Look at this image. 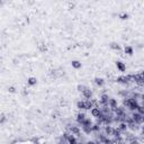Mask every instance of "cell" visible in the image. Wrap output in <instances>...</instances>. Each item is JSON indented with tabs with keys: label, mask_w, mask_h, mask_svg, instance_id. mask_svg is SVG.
Returning a JSON list of instances; mask_svg holds the SVG:
<instances>
[{
	"label": "cell",
	"mask_w": 144,
	"mask_h": 144,
	"mask_svg": "<svg viewBox=\"0 0 144 144\" xmlns=\"http://www.w3.org/2000/svg\"><path fill=\"white\" fill-rule=\"evenodd\" d=\"M128 14H121V15H119V18L121 19H123V20H126V19H128Z\"/></svg>",
	"instance_id": "d4e9b609"
},
{
	"label": "cell",
	"mask_w": 144,
	"mask_h": 144,
	"mask_svg": "<svg viewBox=\"0 0 144 144\" xmlns=\"http://www.w3.org/2000/svg\"><path fill=\"white\" fill-rule=\"evenodd\" d=\"M95 83L98 86V87H102V86L105 84V80L101 78H96L95 79Z\"/></svg>",
	"instance_id": "9a60e30c"
},
{
	"label": "cell",
	"mask_w": 144,
	"mask_h": 144,
	"mask_svg": "<svg viewBox=\"0 0 144 144\" xmlns=\"http://www.w3.org/2000/svg\"><path fill=\"white\" fill-rule=\"evenodd\" d=\"M77 108L79 109V110H84V101L83 100H80L77 102Z\"/></svg>",
	"instance_id": "e0dca14e"
},
{
	"label": "cell",
	"mask_w": 144,
	"mask_h": 144,
	"mask_svg": "<svg viewBox=\"0 0 144 144\" xmlns=\"http://www.w3.org/2000/svg\"><path fill=\"white\" fill-rule=\"evenodd\" d=\"M138 113H139V114H141L142 116H144V106H139Z\"/></svg>",
	"instance_id": "cb8c5ba5"
},
{
	"label": "cell",
	"mask_w": 144,
	"mask_h": 144,
	"mask_svg": "<svg viewBox=\"0 0 144 144\" xmlns=\"http://www.w3.org/2000/svg\"><path fill=\"white\" fill-rule=\"evenodd\" d=\"M82 97L84 98V100H87V99H92V90L90 88L87 87V89L82 92Z\"/></svg>",
	"instance_id": "8992f818"
},
{
	"label": "cell",
	"mask_w": 144,
	"mask_h": 144,
	"mask_svg": "<svg viewBox=\"0 0 144 144\" xmlns=\"http://www.w3.org/2000/svg\"><path fill=\"white\" fill-rule=\"evenodd\" d=\"M124 52H125V54H127V55H133V53H134V50H133L132 46L126 45L124 47Z\"/></svg>",
	"instance_id": "5bb4252c"
},
{
	"label": "cell",
	"mask_w": 144,
	"mask_h": 144,
	"mask_svg": "<svg viewBox=\"0 0 144 144\" xmlns=\"http://www.w3.org/2000/svg\"><path fill=\"white\" fill-rule=\"evenodd\" d=\"M36 82H37V80H36V78H34V77H30L28 80H27V83L29 86H35Z\"/></svg>",
	"instance_id": "d6986e66"
},
{
	"label": "cell",
	"mask_w": 144,
	"mask_h": 144,
	"mask_svg": "<svg viewBox=\"0 0 144 144\" xmlns=\"http://www.w3.org/2000/svg\"><path fill=\"white\" fill-rule=\"evenodd\" d=\"M128 144H142V143L136 139V140H134V141H132V142H128Z\"/></svg>",
	"instance_id": "4316f807"
},
{
	"label": "cell",
	"mask_w": 144,
	"mask_h": 144,
	"mask_svg": "<svg viewBox=\"0 0 144 144\" xmlns=\"http://www.w3.org/2000/svg\"><path fill=\"white\" fill-rule=\"evenodd\" d=\"M90 113H91V116H92V117H95V118H97L98 116L101 114V112H100V109H99V108H92L90 110Z\"/></svg>",
	"instance_id": "7c38bea8"
},
{
	"label": "cell",
	"mask_w": 144,
	"mask_h": 144,
	"mask_svg": "<svg viewBox=\"0 0 144 144\" xmlns=\"http://www.w3.org/2000/svg\"><path fill=\"white\" fill-rule=\"evenodd\" d=\"M8 90H9V92H11V94H14V92L16 91V90H15V88H14V87H9Z\"/></svg>",
	"instance_id": "83f0119b"
},
{
	"label": "cell",
	"mask_w": 144,
	"mask_h": 144,
	"mask_svg": "<svg viewBox=\"0 0 144 144\" xmlns=\"http://www.w3.org/2000/svg\"><path fill=\"white\" fill-rule=\"evenodd\" d=\"M38 49L42 51V52H45V51H46V46L44 45L43 43H41V44H38Z\"/></svg>",
	"instance_id": "484cf974"
},
{
	"label": "cell",
	"mask_w": 144,
	"mask_h": 144,
	"mask_svg": "<svg viewBox=\"0 0 144 144\" xmlns=\"http://www.w3.org/2000/svg\"><path fill=\"white\" fill-rule=\"evenodd\" d=\"M116 67H117V69L121 72H125V70H126V66L123 62H121V61H117V62H116Z\"/></svg>",
	"instance_id": "4fadbf2b"
},
{
	"label": "cell",
	"mask_w": 144,
	"mask_h": 144,
	"mask_svg": "<svg viewBox=\"0 0 144 144\" xmlns=\"http://www.w3.org/2000/svg\"><path fill=\"white\" fill-rule=\"evenodd\" d=\"M143 125H144V116H143Z\"/></svg>",
	"instance_id": "d6a6232c"
},
{
	"label": "cell",
	"mask_w": 144,
	"mask_h": 144,
	"mask_svg": "<svg viewBox=\"0 0 144 144\" xmlns=\"http://www.w3.org/2000/svg\"><path fill=\"white\" fill-rule=\"evenodd\" d=\"M117 128L122 134H124V133H126L128 131V127H127V124H126V123H119L117 125Z\"/></svg>",
	"instance_id": "ba28073f"
},
{
	"label": "cell",
	"mask_w": 144,
	"mask_h": 144,
	"mask_svg": "<svg viewBox=\"0 0 144 144\" xmlns=\"http://www.w3.org/2000/svg\"><path fill=\"white\" fill-rule=\"evenodd\" d=\"M127 127H128V131H131L133 133H136V132H139L140 129H141V125L138 124V123H135L134 121H132L131 123H128V124H127Z\"/></svg>",
	"instance_id": "6da1fadb"
},
{
	"label": "cell",
	"mask_w": 144,
	"mask_h": 144,
	"mask_svg": "<svg viewBox=\"0 0 144 144\" xmlns=\"http://www.w3.org/2000/svg\"><path fill=\"white\" fill-rule=\"evenodd\" d=\"M131 116L135 123H138L140 125H143V116L141 114H139L138 112H134V113H131Z\"/></svg>",
	"instance_id": "7a4b0ae2"
},
{
	"label": "cell",
	"mask_w": 144,
	"mask_h": 144,
	"mask_svg": "<svg viewBox=\"0 0 144 144\" xmlns=\"http://www.w3.org/2000/svg\"><path fill=\"white\" fill-rule=\"evenodd\" d=\"M5 121H6V117H5V115H2L1 116V124H3V123H5Z\"/></svg>",
	"instance_id": "f546056e"
},
{
	"label": "cell",
	"mask_w": 144,
	"mask_h": 144,
	"mask_svg": "<svg viewBox=\"0 0 144 144\" xmlns=\"http://www.w3.org/2000/svg\"><path fill=\"white\" fill-rule=\"evenodd\" d=\"M71 64H72V67H73L74 69H80V68H81V63L79 62V61H77V60L72 61Z\"/></svg>",
	"instance_id": "ac0fdd59"
},
{
	"label": "cell",
	"mask_w": 144,
	"mask_h": 144,
	"mask_svg": "<svg viewBox=\"0 0 144 144\" xmlns=\"http://www.w3.org/2000/svg\"><path fill=\"white\" fill-rule=\"evenodd\" d=\"M114 113H115L116 116H121V115H126V114H127V110H126V108L122 105V106H118V107L114 110Z\"/></svg>",
	"instance_id": "5b68a950"
},
{
	"label": "cell",
	"mask_w": 144,
	"mask_h": 144,
	"mask_svg": "<svg viewBox=\"0 0 144 144\" xmlns=\"http://www.w3.org/2000/svg\"><path fill=\"white\" fill-rule=\"evenodd\" d=\"M92 125H94V123H92L91 118H89V117H87V119H86L84 123L82 124V126H90V127H91Z\"/></svg>",
	"instance_id": "ffe728a7"
},
{
	"label": "cell",
	"mask_w": 144,
	"mask_h": 144,
	"mask_svg": "<svg viewBox=\"0 0 144 144\" xmlns=\"http://www.w3.org/2000/svg\"><path fill=\"white\" fill-rule=\"evenodd\" d=\"M87 119V116H86V114L84 113H82V112H80V113H78V115H77V118H75V121H77V124L78 125H80V126H82V124L84 123V121Z\"/></svg>",
	"instance_id": "277c9868"
},
{
	"label": "cell",
	"mask_w": 144,
	"mask_h": 144,
	"mask_svg": "<svg viewBox=\"0 0 144 144\" xmlns=\"http://www.w3.org/2000/svg\"><path fill=\"white\" fill-rule=\"evenodd\" d=\"M81 131L82 133H84L86 135H91L92 134V128L90 126H81Z\"/></svg>",
	"instance_id": "8fae6325"
},
{
	"label": "cell",
	"mask_w": 144,
	"mask_h": 144,
	"mask_svg": "<svg viewBox=\"0 0 144 144\" xmlns=\"http://www.w3.org/2000/svg\"><path fill=\"white\" fill-rule=\"evenodd\" d=\"M141 75H142V78H144V70L141 72Z\"/></svg>",
	"instance_id": "1f68e13d"
},
{
	"label": "cell",
	"mask_w": 144,
	"mask_h": 144,
	"mask_svg": "<svg viewBox=\"0 0 144 144\" xmlns=\"http://www.w3.org/2000/svg\"><path fill=\"white\" fill-rule=\"evenodd\" d=\"M115 128L116 127H114V126H105L104 127V133L106 134V136L107 138H109V139H112L113 136H114V133H115Z\"/></svg>",
	"instance_id": "3957f363"
},
{
	"label": "cell",
	"mask_w": 144,
	"mask_h": 144,
	"mask_svg": "<svg viewBox=\"0 0 144 144\" xmlns=\"http://www.w3.org/2000/svg\"><path fill=\"white\" fill-rule=\"evenodd\" d=\"M57 142H59V144H69V142H68V140L64 135H61L59 140H57Z\"/></svg>",
	"instance_id": "2e32d148"
},
{
	"label": "cell",
	"mask_w": 144,
	"mask_h": 144,
	"mask_svg": "<svg viewBox=\"0 0 144 144\" xmlns=\"http://www.w3.org/2000/svg\"><path fill=\"white\" fill-rule=\"evenodd\" d=\"M83 101H84V110H91L94 108L91 99H87V100H83Z\"/></svg>",
	"instance_id": "30bf717a"
},
{
	"label": "cell",
	"mask_w": 144,
	"mask_h": 144,
	"mask_svg": "<svg viewBox=\"0 0 144 144\" xmlns=\"http://www.w3.org/2000/svg\"><path fill=\"white\" fill-rule=\"evenodd\" d=\"M86 144H97V143H96L94 140H91V141H87V142H86Z\"/></svg>",
	"instance_id": "f1b7e54d"
},
{
	"label": "cell",
	"mask_w": 144,
	"mask_h": 144,
	"mask_svg": "<svg viewBox=\"0 0 144 144\" xmlns=\"http://www.w3.org/2000/svg\"><path fill=\"white\" fill-rule=\"evenodd\" d=\"M142 79V75H141V73H136V74H134V83L136 84L138 82L140 81Z\"/></svg>",
	"instance_id": "44dd1931"
},
{
	"label": "cell",
	"mask_w": 144,
	"mask_h": 144,
	"mask_svg": "<svg viewBox=\"0 0 144 144\" xmlns=\"http://www.w3.org/2000/svg\"><path fill=\"white\" fill-rule=\"evenodd\" d=\"M110 49L116 50V51H119V50H121V46H119V44H117V43H112L110 44Z\"/></svg>",
	"instance_id": "7402d4cb"
},
{
	"label": "cell",
	"mask_w": 144,
	"mask_h": 144,
	"mask_svg": "<svg viewBox=\"0 0 144 144\" xmlns=\"http://www.w3.org/2000/svg\"><path fill=\"white\" fill-rule=\"evenodd\" d=\"M108 106L110 107V109L113 112L115 110L116 108L118 107V102H117V99H115V98H110L109 99V102H108Z\"/></svg>",
	"instance_id": "52a82bcc"
},
{
	"label": "cell",
	"mask_w": 144,
	"mask_h": 144,
	"mask_svg": "<svg viewBox=\"0 0 144 144\" xmlns=\"http://www.w3.org/2000/svg\"><path fill=\"white\" fill-rule=\"evenodd\" d=\"M141 132H142V133H144V125H142V126H141Z\"/></svg>",
	"instance_id": "4dcf8cb0"
},
{
	"label": "cell",
	"mask_w": 144,
	"mask_h": 144,
	"mask_svg": "<svg viewBox=\"0 0 144 144\" xmlns=\"http://www.w3.org/2000/svg\"><path fill=\"white\" fill-rule=\"evenodd\" d=\"M109 96L107 94H102L100 96V99H99V101H100V104L101 105H108V102H109Z\"/></svg>",
	"instance_id": "9c48e42d"
},
{
	"label": "cell",
	"mask_w": 144,
	"mask_h": 144,
	"mask_svg": "<svg viewBox=\"0 0 144 144\" xmlns=\"http://www.w3.org/2000/svg\"><path fill=\"white\" fill-rule=\"evenodd\" d=\"M86 89H87V87H86L84 84H79V86H78V91H79V92H81V94L86 90Z\"/></svg>",
	"instance_id": "603a6c76"
}]
</instances>
